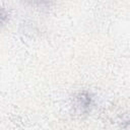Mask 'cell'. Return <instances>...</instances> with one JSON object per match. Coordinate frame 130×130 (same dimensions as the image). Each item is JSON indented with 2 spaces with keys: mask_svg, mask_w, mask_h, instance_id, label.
Here are the masks:
<instances>
[{
  "mask_svg": "<svg viewBox=\"0 0 130 130\" xmlns=\"http://www.w3.org/2000/svg\"><path fill=\"white\" fill-rule=\"evenodd\" d=\"M24 1L35 6H50L54 0H24Z\"/></svg>",
  "mask_w": 130,
  "mask_h": 130,
  "instance_id": "2",
  "label": "cell"
},
{
  "mask_svg": "<svg viewBox=\"0 0 130 130\" xmlns=\"http://www.w3.org/2000/svg\"><path fill=\"white\" fill-rule=\"evenodd\" d=\"M91 105V99L87 93H79L76 96V108L79 109L80 112H84L89 109Z\"/></svg>",
  "mask_w": 130,
  "mask_h": 130,
  "instance_id": "1",
  "label": "cell"
}]
</instances>
